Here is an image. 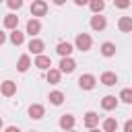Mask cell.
<instances>
[{"mask_svg": "<svg viewBox=\"0 0 132 132\" xmlns=\"http://www.w3.org/2000/svg\"><path fill=\"white\" fill-rule=\"evenodd\" d=\"M74 45H76V50H80V52H89L91 45H93V39H91L89 33H78L76 39H74Z\"/></svg>", "mask_w": 132, "mask_h": 132, "instance_id": "1", "label": "cell"}, {"mask_svg": "<svg viewBox=\"0 0 132 132\" xmlns=\"http://www.w3.org/2000/svg\"><path fill=\"white\" fill-rule=\"evenodd\" d=\"M95 85H97V78L93 76V74H80L78 76V87L82 89V91H91V89H95Z\"/></svg>", "mask_w": 132, "mask_h": 132, "instance_id": "2", "label": "cell"}, {"mask_svg": "<svg viewBox=\"0 0 132 132\" xmlns=\"http://www.w3.org/2000/svg\"><path fill=\"white\" fill-rule=\"evenodd\" d=\"M47 12V2L45 0H33L31 2V14L33 16H45Z\"/></svg>", "mask_w": 132, "mask_h": 132, "instance_id": "3", "label": "cell"}, {"mask_svg": "<svg viewBox=\"0 0 132 132\" xmlns=\"http://www.w3.org/2000/svg\"><path fill=\"white\" fill-rule=\"evenodd\" d=\"M39 31H41V23H39L37 19H29V21H27V27H25V33L31 35V39H33V37L39 35Z\"/></svg>", "mask_w": 132, "mask_h": 132, "instance_id": "4", "label": "cell"}, {"mask_svg": "<svg viewBox=\"0 0 132 132\" xmlns=\"http://www.w3.org/2000/svg\"><path fill=\"white\" fill-rule=\"evenodd\" d=\"M60 128L66 132V130H74V124H76V118L72 116V113H64V116H60Z\"/></svg>", "mask_w": 132, "mask_h": 132, "instance_id": "5", "label": "cell"}, {"mask_svg": "<svg viewBox=\"0 0 132 132\" xmlns=\"http://www.w3.org/2000/svg\"><path fill=\"white\" fill-rule=\"evenodd\" d=\"M27 50H29L31 54H35V56H41V54H43V50H45V43H43L41 39H37V37H33V39L29 41V45H27Z\"/></svg>", "mask_w": 132, "mask_h": 132, "instance_id": "6", "label": "cell"}, {"mask_svg": "<svg viewBox=\"0 0 132 132\" xmlns=\"http://www.w3.org/2000/svg\"><path fill=\"white\" fill-rule=\"evenodd\" d=\"M58 66H60V68H58V70H60V74H64V72H66V74H70V72H74L76 62H74L72 58H62Z\"/></svg>", "mask_w": 132, "mask_h": 132, "instance_id": "7", "label": "cell"}, {"mask_svg": "<svg viewBox=\"0 0 132 132\" xmlns=\"http://www.w3.org/2000/svg\"><path fill=\"white\" fill-rule=\"evenodd\" d=\"M45 116V107L41 103H31L29 105V118L31 120H41Z\"/></svg>", "mask_w": 132, "mask_h": 132, "instance_id": "8", "label": "cell"}, {"mask_svg": "<svg viewBox=\"0 0 132 132\" xmlns=\"http://www.w3.org/2000/svg\"><path fill=\"white\" fill-rule=\"evenodd\" d=\"M14 93H16V82H14V80H4V82H0V95L12 97Z\"/></svg>", "mask_w": 132, "mask_h": 132, "instance_id": "9", "label": "cell"}, {"mask_svg": "<svg viewBox=\"0 0 132 132\" xmlns=\"http://www.w3.org/2000/svg\"><path fill=\"white\" fill-rule=\"evenodd\" d=\"M56 52H58L60 58H70V54L74 52V47H72V43H68V41H60V43L56 45Z\"/></svg>", "mask_w": 132, "mask_h": 132, "instance_id": "10", "label": "cell"}, {"mask_svg": "<svg viewBox=\"0 0 132 132\" xmlns=\"http://www.w3.org/2000/svg\"><path fill=\"white\" fill-rule=\"evenodd\" d=\"M82 124L91 130V128H97L99 126V113H95V111H87L85 113V118H82Z\"/></svg>", "mask_w": 132, "mask_h": 132, "instance_id": "11", "label": "cell"}, {"mask_svg": "<svg viewBox=\"0 0 132 132\" xmlns=\"http://www.w3.org/2000/svg\"><path fill=\"white\" fill-rule=\"evenodd\" d=\"M105 27H107L105 16H101V14H93V16H91V29H93V31H103Z\"/></svg>", "mask_w": 132, "mask_h": 132, "instance_id": "12", "label": "cell"}, {"mask_svg": "<svg viewBox=\"0 0 132 132\" xmlns=\"http://www.w3.org/2000/svg\"><path fill=\"white\" fill-rule=\"evenodd\" d=\"M33 66H37L39 70H50L52 68V58L50 56H35V62H33Z\"/></svg>", "mask_w": 132, "mask_h": 132, "instance_id": "13", "label": "cell"}, {"mask_svg": "<svg viewBox=\"0 0 132 132\" xmlns=\"http://www.w3.org/2000/svg\"><path fill=\"white\" fill-rule=\"evenodd\" d=\"M99 82H101V85H105V87H113V85L118 82V74H116V72L105 70V72L99 76Z\"/></svg>", "mask_w": 132, "mask_h": 132, "instance_id": "14", "label": "cell"}, {"mask_svg": "<svg viewBox=\"0 0 132 132\" xmlns=\"http://www.w3.org/2000/svg\"><path fill=\"white\" fill-rule=\"evenodd\" d=\"M101 107H103L105 111H113V109L118 107V97H116V95H105V97L101 99Z\"/></svg>", "mask_w": 132, "mask_h": 132, "instance_id": "15", "label": "cell"}, {"mask_svg": "<svg viewBox=\"0 0 132 132\" xmlns=\"http://www.w3.org/2000/svg\"><path fill=\"white\" fill-rule=\"evenodd\" d=\"M99 50H101V56H105V58H113L118 47H116V43H113V41H103Z\"/></svg>", "mask_w": 132, "mask_h": 132, "instance_id": "16", "label": "cell"}, {"mask_svg": "<svg viewBox=\"0 0 132 132\" xmlns=\"http://www.w3.org/2000/svg\"><path fill=\"white\" fill-rule=\"evenodd\" d=\"M16 27H19V16H16V14H12V12H10V14H6V16H4V29L14 31Z\"/></svg>", "mask_w": 132, "mask_h": 132, "instance_id": "17", "label": "cell"}, {"mask_svg": "<svg viewBox=\"0 0 132 132\" xmlns=\"http://www.w3.org/2000/svg\"><path fill=\"white\" fill-rule=\"evenodd\" d=\"M29 66H31V58H29V54H23L19 58V62H16V70L19 72H27Z\"/></svg>", "mask_w": 132, "mask_h": 132, "instance_id": "18", "label": "cell"}, {"mask_svg": "<svg viewBox=\"0 0 132 132\" xmlns=\"http://www.w3.org/2000/svg\"><path fill=\"white\" fill-rule=\"evenodd\" d=\"M118 29H120L122 33L132 31V16H122V19L118 21Z\"/></svg>", "mask_w": 132, "mask_h": 132, "instance_id": "19", "label": "cell"}, {"mask_svg": "<svg viewBox=\"0 0 132 132\" xmlns=\"http://www.w3.org/2000/svg\"><path fill=\"white\" fill-rule=\"evenodd\" d=\"M45 78H47V82H50V85H58V82H60V78H62V74H60V70H58V68H50V70H47V74H45Z\"/></svg>", "mask_w": 132, "mask_h": 132, "instance_id": "20", "label": "cell"}, {"mask_svg": "<svg viewBox=\"0 0 132 132\" xmlns=\"http://www.w3.org/2000/svg\"><path fill=\"white\" fill-rule=\"evenodd\" d=\"M8 39H10V43H12V45H23V41H25V33H23V31H19V29H14V31L10 33V37H8Z\"/></svg>", "mask_w": 132, "mask_h": 132, "instance_id": "21", "label": "cell"}, {"mask_svg": "<svg viewBox=\"0 0 132 132\" xmlns=\"http://www.w3.org/2000/svg\"><path fill=\"white\" fill-rule=\"evenodd\" d=\"M101 126H103V132H116L118 130V120L116 118H105Z\"/></svg>", "mask_w": 132, "mask_h": 132, "instance_id": "22", "label": "cell"}, {"mask_svg": "<svg viewBox=\"0 0 132 132\" xmlns=\"http://www.w3.org/2000/svg\"><path fill=\"white\" fill-rule=\"evenodd\" d=\"M47 99H50L52 105H62V103H64V93H62V91H52Z\"/></svg>", "mask_w": 132, "mask_h": 132, "instance_id": "23", "label": "cell"}, {"mask_svg": "<svg viewBox=\"0 0 132 132\" xmlns=\"http://www.w3.org/2000/svg\"><path fill=\"white\" fill-rule=\"evenodd\" d=\"M89 8L93 10V14H101L103 8H105V2H103V0H91V2H89Z\"/></svg>", "mask_w": 132, "mask_h": 132, "instance_id": "24", "label": "cell"}, {"mask_svg": "<svg viewBox=\"0 0 132 132\" xmlns=\"http://www.w3.org/2000/svg\"><path fill=\"white\" fill-rule=\"evenodd\" d=\"M122 103H132V89H122L120 97H118Z\"/></svg>", "mask_w": 132, "mask_h": 132, "instance_id": "25", "label": "cell"}, {"mask_svg": "<svg viewBox=\"0 0 132 132\" xmlns=\"http://www.w3.org/2000/svg\"><path fill=\"white\" fill-rule=\"evenodd\" d=\"M6 4H8V8H10V10H19V8L23 6V0H8Z\"/></svg>", "mask_w": 132, "mask_h": 132, "instance_id": "26", "label": "cell"}, {"mask_svg": "<svg viewBox=\"0 0 132 132\" xmlns=\"http://www.w3.org/2000/svg\"><path fill=\"white\" fill-rule=\"evenodd\" d=\"M116 6H118V8H128L130 2H128V0H116Z\"/></svg>", "mask_w": 132, "mask_h": 132, "instance_id": "27", "label": "cell"}, {"mask_svg": "<svg viewBox=\"0 0 132 132\" xmlns=\"http://www.w3.org/2000/svg\"><path fill=\"white\" fill-rule=\"evenodd\" d=\"M124 132H132V120H126V124H124Z\"/></svg>", "mask_w": 132, "mask_h": 132, "instance_id": "28", "label": "cell"}, {"mask_svg": "<svg viewBox=\"0 0 132 132\" xmlns=\"http://www.w3.org/2000/svg\"><path fill=\"white\" fill-rule=\"evenodd\" d=\"M4 132H21L16 126H8V128H4Z\"/></svg>", "mask_w": 132, "mask_h": 132, "instance_id": "29", "label": "cell"}, {"mask_svg": "<svg viewBox=\"0 0 132 132\" xmlns=\"http://www.w3.org/2000/svg\"><path fill=\"white\" fill-rule=\"evenodd\" d=\"M74 4H76V6H85V4H89V2H87V0H74Z\"/></svg>", "mask_w": 132, "mask_h": 132, "instance_id": "30", "label": "cell"}, {"mask_svg": "<svg viewBox=\"0 0 132 132\" xmlns=\"http://www.w3.org/2000/svg\"><path fill=\"white\" fill-rule=\"evenodd\" d=\"M4 41H6V33H4V31H0V45H2Z\"/></svg>", "mask_w": 132, "mask_h": 132, "instance_id": "31", "label": "cell"}, {"mask_svg": "<svg viewBox=\"0 0 132 132\" xmlns=\"http://www.w3.org/2000/svg\"><path fill=\"white\" fill-rule=\"evenodd\" d=\"M2 128H4V122H2V118H0V130H2Z\"/></svg>", "mask_w": 132, "mask_h": 132, "instance_id": "32", "label": "cell"}, {"mask_svg": "<svg viewBox=\"0 0 132 132\" xmlns=\"http://www.w3.org/2000/svg\"><path fill=\"white\" fill-rule=\"evenodd\" d=\"M89 132H99V130H97V128H91V130H89Z\"/></svg>", "mask_w": 132, "mask_h": 132, "instance_id": "33", "label": "cell"}, {"mask_svg": "<svg viewBox=\"0 0 132 132\" xmlns=\"http://www.w3.org/2000/svg\"><path fill=\"white\" fill-rule=\"evenodd\" d=\"M66 132H76V130H66Z\"/></svg>", "mask_w": 132, "mask_h": 132, "instance_id": "34", "label": "cell"}, {"mask_svg": "<svg viewBox=\"0 0 132 132\" xmlns=\"http://www.w3.org/2000/svg\"><path fill=\"white\" fill-rule=\"evenodd\" d=\"M31 132H35V130H31Z\"/></svg>", "mask_w": 132, "mask_h": 132, "instance_id": "35", "label": "cell"}]
</instances>
